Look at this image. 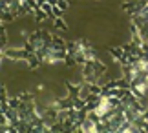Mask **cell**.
Masks as SVG:
<instances>
[{
    "label": "cell",
    "instance_id": "6da1fadb",
    "mask_svg": "<svg viewBox=\"0 0 148 133\" xmlns=\"http://www.w3.org/2000/svg\"><path fill=\"white\" fill-rule=\"evenodd\" d=\"M95 2H99V0H95Z\"/></svg>",
    "mask_w": 148,
    "mask_h": 133
}]
</instances>
